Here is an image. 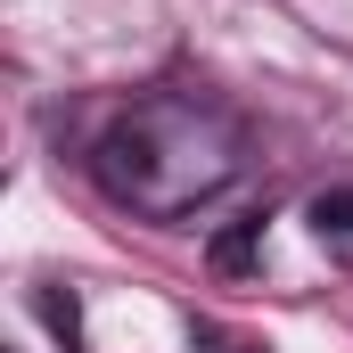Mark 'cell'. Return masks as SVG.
<instances>
[{
  "label": "cell",
  "mask_w": 353,
  "mask_h": 353,
  "mask_svg": "<svg viewBox=\"0 0 353 353\" xmlns=\"http://www.w3.org/2000/svg\"><path fill=\"white\" fill-rule=\"evenodd\" d=\"M239 165H247L239 115H222V107L197 99V90H148V99H132V107L99 132V148H90L99 189H107L115 205L148 214V222L197 214L205 197H222V189L239 181Z\"/></svg>",
  "instance_id": "obj_1"
},
{
  "label": "cell",
  "mask_w": 353,
  "mask_h": 353,
  "mask_svg": "<svg viewBox=\"0 0 353 353\" xmlns=\"http://www.w3.org/2000/svg\"><path fill=\"white\" fill-rule=\"evenodd\" d=\"M312 247L353 271V189H321L312 197Z\"/></svg>",
  "instance_id": "obj_2"
},
{
  "label": "cell",
  "mask_w": 353,
  "mask_h": 353,
  "mask_svg": "<svg viewBox=\"0 0 353 353\" xmlns=\"http://www.w3.org/2000/svg\"><path fill=\"white\" fill-rule=\"evenodd\" d=\"M255 239H263V222H247V230H230V239L214 247V263H222V271H239L247 255H255Z\"/></svg>",
  "instance_id": "obj_3"
}]
</instances>
